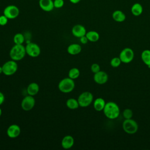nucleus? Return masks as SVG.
Listing matches in <instances>:
<instances>
[{"instance_id": "obj_1", "label": "nucleus", "mask_w": 150, "mask_h": 150, "mask_svg": "<svg viewBox=\"0 0 150 150\" xmlns=\"http://www.w3.org/2000/svg\"><path fill=\"white\" fill-rule=\"evenodd\" d=\"M103 111L105 116L110 120L117 118L120 114L119 106L117 103L113 101H108L106 103Z\"/></svg>"}, {"instance_id": "obj_2", "label": "nucleus", "mask_w": 150, "mask_h": 150, "mask_svg": "<svg viewBox=\"0 0 150 150\" xmlns=\"http://www.w3.org/2000/svg\"><path fill=\"white\" fill-rule=\"evenodd\" d=\"M26 54L25 46L22 45H15L11 48L9 52V56L12 60L15 61H19L22 60Z\"/></svg>"}, {"instance_id": "obj_3", "label": "nucleus", "mask_w": 150, "mask_h": 150, "mask_svg": "<svg viewBox=\"0 0 150 150\" xmlns=\"http://www.w3.org/2000/svg\"><path fill=\"white\" fill-rule=\"evenodd\" d=\"M75 87L73 79L70 77L64 78L60 81L58 84L59 90L64 93H68L72 91Z\"/></svg>"}, {"instance_id": "obj_4", "label": "nucleus", "mask_w": 150, "mask_h": 150, "mask_svg": "<svg viewBox=\"0 0 150 150\" xmlns=\"http://www.w3.org/2000/svg\"><path fill=\"white\" fill-rule=\"evenodd\" d=\"M122 127L125 132L128 134H134L138 129V123L132 118L125 119L122 122Z\"/></svg>"}, {"instance_id": "obj_5", "label": "nucleus", "mask_w": 150, "mask_h": 150, "mask_svg": "<svg viewBox=\"0 0 150 150\" xmlns=\"http://www.w3.org/2000/svg\"><path fill=\"white\" fill-rule=\"evenodd\" d=\"M77 100L80 107H86L92 103L93 101V95L89 91H84L79 95Z\"/></svg>"}, {"instance_id": "obj_6", "label": "nucleus", "mask_w": 150, "mask_h": 150, "mask_svg": "<svg viewBox=\"0 0 150 150\" xmlns=\"http://www.w3.org/2000/svg\"><path fill=\"white\" fill-rule=\"evenodd\" d=\"M119 57L123 63H131L134 57V52L130 47H125L123 49L119 54Z\"/></svg>"}, {"instance_id": "obj_7", "label": "nucleus", "mask_w": 150, "mask_h": 150, "mask_svg": "<svg viewBox=\"0 0 150 150\" xmlns=\"http://www.w3.org/2000/svg\"><path fill=\"white\" fill-rule=\"evenodd\" d=\"M3 73L6 76H12L18 70V64L16 61L11 60L5 62L2 66Z\"/></svg>"}, {"instance_id": "obj_8", "label": "nucleus", "mask_w": 150, "mask_h": 150, "mask_svg": "<svg viewBox=\"0 0 150 150\" xmlns=\"http://www.w3.org/2000/svg\"><path fill=\"white\" fill-rule=\"evenodd\" d=\"M25 49L26 54L32 57H38L41 52L40 48L39 45L33 42L27 43L25 46Z\"/></svg>"}, {"instance_id": "obj_9", "label": "nucleus", "mask_w": 150, "mask_h": 150, "mask_svg": "<svg viewBox=\"0 0 150 150\" xmlns=\"http://www.w3.org/2000/svg\"><path fill=\"white\" fill-rule=\"evenodd\" d=\"M3 13L8 19H13L18 16L19 14V9L15 5H9L4 8Z\"/></svg>"}, {"instance_id": "obj_10", "label": "nucleus", "mask_w": 150, "mask_h": 150, "mask_svg": "<svg viewBox=\"0 0 150 150\" xmlns=\"http://www.w3.org/2000/svg\"><path fill=\"white\" fill-rule=\"evenodd\" d=\"M35 105V100L32 96H25L22 100L21 107L25 111L31 110Z\"/></svg>"}, {"instance_id": "obj_11", "label": "nucleus", "mask_w": 150, "mask_h": 150, "mask_svg": "<svg viewBox=\"0 0 150 150\" xmlns=\"http://www.w3.org/2000/svg\"><path fill=\"white\" fill-rule=\"evenodd\" d=\"M94 81L98 84H104L106 83L108 80V76L107 73L104 71H99L98 72L94 73L93 76Z\"/></svg>"}, {"instance_id": "obj_12", "label": "nucleus", "mask_w": 150, "mask_h": 150, "mask_svg": "<svg viewBox=\"0 0 150 150\" xmlns=\"http://www.w3.org/2000/svg\"><path fill=\"white\" fill-rule=\"evenodd\" d=\"M6 134L11 138H15L21 134V128L16 124H12L9 125L7 129Z\"/></svg>"}, {"instance_id": "obj_13", "label": "nucleus", "mask_w": 150, "mask_h": 150, "mask_svg": "<svg viewBox=\"0 0 150 150\" xmlns=\"http://www.w3.org/2000/svg\"><path fill=\"white\" fill-rule=\"evenodd\" d=\"M87 33L86 29L84 26L82 25L77 24L74 25L71 29L72 35L76 38H81L83 36H85Z\"/></svg>"}, {"instance_id": "obj_14", "label": "nucleus", "mask_w": 150, "mask_h": 150, "mask_svg": "<svg viewBox=\"0 0 150 150\" xmlns=\"http://www.w3.org/2000/svg\"><path fill=\"white\" fill-rule=\"evenodd\" d=\"M39 5L45 12H50L54 8L53 0H39Z\"/></svg>"}, {"instance_id": "obj_15", "label": "nucleus", "mask_w": 150, "mask_h": 150, "mask_svg": "<svg viewBox=\"0 0 150 150\" xmlns=\"http://www.w3.org/2000/svg\"><path fill=\"white\" fill-rule=\"evenodd\" d=\"M74 143V138L71 135H66L62 140L61 145L64 149H70L71 148Z\"/></svg>"}, {"instance_id": "obj_16", "label": "nucleus", "mask_w": 150, "mask_h": 150, "mask_svg": "<svg viewBox=\"0 0 150 150\" xmlns=\"http://www.w3.org/2000/svg\"><path fill=\"white\" fill-rule=\"evenodd\" d=\"M112 18L117 22H122L126 19L125 14L121 10H115L112 14Z\"/></svg>"}, {"instance_id": "obj_17", "label": "nucleus", "mask_w": 150, "mask_h": 150, "mask_svg": "<svg viewBox=\"0 0 150 150\" xmlns=\"http://www.w3.org/2000/svg\"><path fill=\"white\" fill-rule=\"evenodd\" d=\"M81 46L78 43H73L70 45L67 49V51L69 54L71 55H76L80 53L81 51Z\"/></svg>"}, {"instance_id": "obj_18", "label": "nucleus", "mask_w": 150, "mask_h": 150, "mask_svg": "<svg viewBox=\"0 0 150 150\" xmlns=\"http://www.w3.org/2000/svg\"><path fill=\"white\" fill-rule=\"evenodd\" d=\"M105 104H106V102L103 98L98 97V98H97L94 101L93 107L95 110L97 111H101L103 110L105 105Z\"/></svg>"}, {"instance_id": "obj_19", "label": "nucleus", "mask_w": 150, "mask_h": 150, "mask_svg": "<svg viewBox=\"0 0 150 150\" xmlns=\"http://www.w3.org/2000/svg\"><path fill=\"white\" fill-rule=\"evenodd\" d=\"M131 12L134 16H138L142 13L143 7L141 4L138 2L135 3L131 6Z\"/></svg>"}, {"instance_id": "obj_20", "label": "nucleus", "mask_w": 150, "mask_h": 150, "mask_svg": "<svg viewBox=\"0 0 150 150\" xmlns=\"http://www.w3.org/2000/svg\"><path fill=\"white\" fill-rule=\"evenodd\" d=\"M39 91V86L36 83H30L27 87V93L28 95L34 96L36 95Z\"/></svg>"}, {"instance_id": "obj_21", "label": "nucleus", "mask_w": 150, "mask_h": 150, "mask_svg": "<svg viewBox=\"0 0 150 150\" xmlns=\"http://www.w3.org/2000/svg\"><path fill=\"white\" fill-rule=\"evenodd\" d=\"M141 58L143 63L150 67V50L145 49L143 50L141 54Z\"/></svg>"}, {"instance_id": "obj_22", "label": "nucleus", "mask_w": 150, "mask_h": 150, "mask_svg": "<svg viewBox=\"0 0 150 150\" xmlns=\"http://www.w3.org/2000/svg\"><path fill=\"white\" fill-rule=\"evenodd\" d=\"M86 36L88 39V41L91 42H96L98 41L100 39V35L99 33L94 30H90L87 32L86 34Z\"/></svg>"}, {"instance_id": "obj_23", "label": "nucleus", "mask_w": 150, "mask_h": 150, "mask_svg": "<svg viewBox=\"0 0 150 150\" xmlns=\"http://www.w3.org/2000/svg\"><path fill=\"white\" fill-rule=\"evenodd\" d=\"M66 106L68 108L71 110H76L79 108V104L78 102V100L73 98H69L66 103Z\"/></svg>"}, {"instance_id": "obj_24", "label": "nucleus", "mask_w": 150, "mask_h": 150, "mask_svg": "<svg viewBox=\"0 0 150 150\" xmlns=\"http://www.w3.org/2000/svg\"><path fill=\"white\" fill-rule=\"evenodd\" d=\"M25 41V37L21 33H18L13 36V42L15 44L22 45Z\"/></svg>"}, {"instance_id": "obj_25", "label": "nucleus", "mask_w": 150, "mask_h": 150, "mask_svg": "<svg viewBox=\"0 0 150 150\" xmlns=\"http://www.w3.org/2000/svg\"><path fill=\"white\" fill-rule=\"evenodd\" d=\"M69 75V77L71 78V79H76L77 78H78L80 76V70H79V69L76 68V67H73L71 68L68 73Z\"/></svg>"}, {"instance_id": "obj_26", "label": "nucleus", "mask_w": 150, "mask_h": 150, "mask_svg": "<svg viewBox=\"0 0 150 150\" xmlns=\"http://www.w3.org/2000/svg\"><path fill=\"white\" fill-rule=\"evenodd\" d=\"M121 63L122 62L119 57H114L110 60V65L111 67L114 68L119 67Z\"/></svg>"}, {"instance_id": "obj_27", "label": "nucleus", "mask_w": 150, "mask_h": 150, "mask_svg": "<svg viewBox=\"0 0 150 150\" xmlns=\"http://www.w3.org/2000/svg\"><path fill=\"white\" fill-rule=\"evenodd\" d=\"M122 115L124 119H130L132 118L133 116L132 110L130 108H125L122 112Z\"/></svg>"}, {"instance_id": "obj_28", "label": "nucleus", "mask_w": 150, "mask_h": 150, "mask_svg": "<svg viewBox=\"0 0 150 150\" xmlns=\"http://www.w3.org/2000/svg\"><path fill=\"white\" fill-rule=\"evenodd\" d=\"M54 7L55 8H61L64 4V0H54Z\"/></svg>"}, {"instance_id": "obj_29", "label": "nucleus", "mask_w": 150, "mask_h": 150, "mask_svg": "<svg viewBox=\"0 0 150 150\" xmlns=\"http://www.w3.org/2000/svg\"><path fill=\"white\" fill-rule=\"evenodd\" d=\"M91 70L93 73H96L101 70L100 66L97 63H93L91 66Z\"/></svg>"}, {"instance_id": "obj_30", "label": "nucleus", "mask_w": 150, "mask_h": 150, "mask_svg": "<svg viewBox=\"0 0 150 150\" xmlns=\"http://www.w3.org/2000/svg\"><path fill=\"white\" fill-rule=\"evenodd\" d=\"M8 21V18L5 16L4 15L0 16V25L1 26H5L7 24Z\"/></svg>"}, {"instance_id": "obj_31", "label": "nucleus", "mask_w": 150, "mask_h": 150, "mask_svg": "<svg viewBox=\"0 0 150 150\" xmlns=\"http://www.w3.org/2000/svg\"><path fill=\"white\" fill-rule=\"evenodd\" d=\"M80 41L82 44H86L88 42V40L85 35V36H83L80 38Z\"/></svg>"}, {"instance_id": "obj_32", "label": "nucleus", "mask_w": 150, "mask_h": 150, "mask_svg": "<svg viewBox=\"0 0 150 150\" xmlns=\"http://www.w3.org/2000/svg\"><path fill=\"white\" fill-rule=\"evenodd\" d=\"M4 100H5V96L4 94L0 91V105L4 103Z\"/></svg>"}, {"instance_id": "obj_33", "label": "nucleus", "mask_w": 150, "mask_h": 150, "mask_svg": "<svg viewBox=\"0 0 150 150\" xmlns=\"http://www.w3.org/2000/svg\"><path fill=\"white\" fill-rule=\"evenodd\" d=\"M70 2L72 4H76L77 3H79L81 0H69Z\"/></svg>"}, {"instance_id": "obj_34", "label": "nucleus", "mask_w": 150, "mask_h": 150, "mask_svg": "<svg viewBox=\"0 0 150 150\" xmlns=\"http://www.w3.org/2000/svg\"><path fill=\"white\" fill-rule=\"evenodd\" d=\"M3 73V70H2V66H0V74Z\"/></svg>"}, {"instance_id": "obj_35", "label": "nucleus", "mask_w": 150, "mask_h": 150, "mask_svg": "<svg viewBox=\"0 0 150 150\" xmlns=\"http://www.w3.org/2000/svg\"><path fill=\"white\" fill-rule=\"evenodd\" d=\"M1 115H2V110H1V108H0V117L1 116Z\"/></svg>"}]
</instances>
